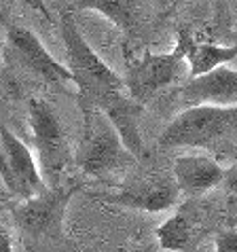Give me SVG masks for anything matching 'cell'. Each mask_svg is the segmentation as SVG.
Instances as JSON below:
<instances>
[{"instance_id":"obj_1","label":"cell","mask_w":237,"mask_h":252,"mask_svg":"<svg viewBox=\"0 0 237 252\" xmlns=\"http://www.w3.org/2000/svg\"><path fill=\"white\" fill-rule=\"evenodd\" d=\"M59 32L68 55V70L72 72L74 85L79 89L81 108H97L106 97L125 92L123 76H118L91 49L76 26L72 11L61 13Z\"/></svg>"},{"instance_id":"obj_2","label":"cell","mask_w":237,"mask_h":252,"mask_svg":"<svg viewBox=\"0 0 237 252\" xmlns=\"http://www.w3.org/2000/svg\"><path fill=\"white\" fill-rule=\"evenodd\" d=\"M83 134L74 153L76 167L85 176L104 178L134 163V155L123 144L115 125L97 108H81Z\"/></svg>"},{"instance_id":"obj_3","label":"cell","mask_w":237,"mask_h":252,"mask_svg":"<svg viewBox=\"0 0 237 252\" xmlns=\"http://www.w3.org/2000/svg\"><path fill=\"white\" fill-rule=\"evenodd\" d=\"M237 138V106H193L163 129L165 149H216Z\"/></svg>"},{"instance_id":"obj_4","label":"cell","mask_w":237,"mask_h":252,"mask_svg":"<svg viewBox=\"0 0 237 252\" xmlns=\"http://www.w3.org/2000/svg\"><path fill=\"white\" fill-rule=\"evenodd\" d=\"M28 121L32 129L34 151L38 155V167L47 187L64 185L66 172L74 161V155L58 115L47 102L34 97L28 102Z\"/></svg>"},{"instance_id":"obj_5","label":"cell","mask_w":237,"mask_h":252,"mask_svg":"<svg viewBox=\"0 0 237 252\" xmlns=\"http://www.w3.org/2000/svg\"><path fill=\"white\" fill-rule=\"evenodd\" d=\"M186 66L182 49L178 45L170 53H152L144 51L140 58L127 66V74L123 76L125 89L140 106L152 100L159 92L176 83Z\"/></svg>"},{"instance_id":"obj_6","label":"cell","mask_w":237,"mask_h":252,"mask_svg":"<svg viewBox=\"0 0 237 252\" xmlns=\"http://www.w3.org/2000/svg\"><path fill=\"white\" fill-rule=\"evenodd\" d=\"M0 180L19 201L30 199L47 189L32 151L6 125H0Z\"/></svg>"},{"instance_id":"obj_7","label":"cell","mask_w":237,"mask_h":252,"mask_svg":"<svg viewBox=\"0 0 237 252\" xmlns=\"http://www.w3.org/2000/svg\"><path fill=\"white\" fill-rule=\"evenodd\" d=\"M76 191V185H58L47 187L43 193L30 199L19 201V206L13 208L15 225L30 237L59 235L64 229L68 206Z\"/></svg>"},{"instance_id":"obj_8","label":"cell","mask_w":237,"mask_h":252,"mask_svg":"<svg viewBox=\"0 0 237 252\" xmlns=\"http://www.w3.org/2000/svg\"><path fill=\"white\" fill-rule=\"evenodd\" d=\"M6 51H9L13 62L22 66L26 72L34 74L36 79L49 83V85H66V83L74 85V76L68 66L59 64L47 51L40 38L30 28L17 24L6 28Z\"/></svg>"},{"instance_id":"obj_9","label":"cell","mask_w":237,"mask_h":252,"mask_svg":"<svg viewBox=\"0 0 237 252\" xmlns=\"http://www.w3.org/2000/svg\"><path fill=\"white\" fill-rule=\"evenodd\" d=\"M178 197L180 189L174 176H150L125 185L121 191L104 195L102 199L131 210H142V212H163V210L176 206Z\"/></svg>"},{"instance_id":"obj_10","label":"cell","mask_w":237,"mask_h":252,"mask_svg":"<svg viewBox=\"0 0 237 252\" xmlns=\"http://www.w3.org/2000/svg\"><path fill=\"white\" fill-rule=\"evenodd\" d=\"M186 106H237V70L220 66L201 76L189 79L180 89Z\"/></svg>"},{"instance_id":"obj_11","label":"cell","mask_w":237,"mask_h":252,"mask_svg":"<svg viewBox=\"0 0 237 252\" xmlns=\"http://www.w3.org/2000/svg\"><path fill=\"white\" fill-rule=\"evenodd\" d=\"M227 170L210 155L201 153H189L174 159V180L180 189V193L197 197L214 187H218L225 180Z\"/></svg>"},{"instance_id":"obj_12","label":"cell","mask_w":237,"mask_h":252,"mask_svg":"<svg viewBox=\"0 0 237 252\" xmlns=\"http://www.w3.org/2000/svg\"><path fill=\"white\" fill-rule=\"evenodd\" d=\"M97 110H102L108 117V121L115 125V129L118 131L123 144L127 146V151L134 157L144 155V142L140 138V129H138V115H140L142 106L136 100H131V95L125 92H118L115 95L106 97Z\"/></svg>"},{"instance_id":"obj_13","label":"cell","mask_w":237,"mask_h":252,"mask_svg":"<svg viewBox=\"0 0 237 252\" xmlns=\"http://www.w3.org/2000/svg\"><path fill=\"white\" fill-rule=\"evenodd\" d=\"M176 45L182 49V55H184L186 66H189L191 79L201 76L206 72H212V70L225 66L231 60L237 58V45L225 47V45H214V43H197V40L184 30L178 32Z\"/></svg>"},{"instance_id":"obj_14","label":"cell","mask_w":237,"mask_h":252,"mask_svg":"<svg viewBox=\"0 0 237 252\" xmlns=\"http://www.w3.org/2000/svg\"><path fill=\"white\" fill-rule=\"evenodd\" d=\"M142 0H74L70 11H97L125 34H131L140 22Z\"/></svg>"},{"instance_id":"obj_15","label":"cell","mask_w":237,"mask_h":252,"mask_svg":"<svg viewBox=\"0 0 237 252\" xmlns=\"http://www.w3.org/2000/svg\"><path fill=\"white\" fill-rule=\"evenodd\" d=\"M197 225L184 210L170 216L161 227L157 229V240L163 250L172 252H191L197 242Z\"/></svg>"},{"instance_id":"obj_16","label":"cell","mask_w":237,"mask_h":252,"mask_svg":"<svg viewBox=\"0 0 237 252\" xmlns=\"http://www.w3.org/2000/svg\"><path fill=\"white\" fill-rule=\"evenodd\" d=\"M214 252H237V229H225L214 235Z\"/></svg>"},{"instance_id":"obj_17","label":"cell","mask_w":237,"mask_h":252,"mask_svg":"<svg viewBox=\"0 0 237 252\" xmlns=\"http://www.w3.org/2000/svg\"><path fill=\"white\" fill-rule=\"evenodd\" d=\"M222 183H227L229 191L237 193V165H235V167H231V170H227V174H225V180H222Z\"/></svg>"},{"instance_id":"obj_18","label":"cell","mask_w":237,"mask_h":252,"mask_svg":"<svg viewBox=\"0 0 237 252\" xmlns=\"http://www.w3.org/2000/svg\"><path fill=\"white\" fill-rule=\"evenodd\" d=\"M0 252H13V242L11 235L4 229H0Z\"/></svg>"}]
</instances>
